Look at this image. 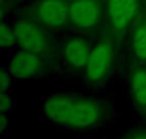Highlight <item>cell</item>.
Returning <instances> with one entry per match:
<instances>
[{
	"mask_svg": "<svg viewBox=\"0 0 146 139\" xmlns=\"http://www.w3.org/2000/svg\"><path fill=\"white\" fill-rule=\"evenodd\" d=\"M42 114L48 121L73 130H86L96 127L104 115L103 105L92 97L58 93L46 97Z\"/></svg>",
	"mask_w": 146,
	"mask_h": 139,
	"instance_id": "obj_1",
	"label": "cell"
},
{
	"mask_svg": "<svg viewBox=\"0 0 146 139\" xmlns=\"http://www.w3.org/2000/svg\"><path fill=\"white\" fill-rule=\"evenodd\" d=\"M114 60V50L110 43L99 42L91 49L85 74L88 82H100L108 75Z\"/></svg>",
	"mask_w": 146,
	"mask_h": 139,
	"instance_id": "obj_2",
	"label": "cell"
},
{
	"mask_svg": "<svg viewBox=\"0 0 146 139\" xmlns=\"http://www.w3.org/2000/svg\"><path fill=\"white\" fill-rule=\"evenodd\" d=\"M8 70L15 79H30L40 75L42 70V60L38 54L26 50H18L12 55L8 63Z\"/></svg>",
	"mask_w": 146,
	"mask_h": 139,
	"instance_id": "obj_3",
	"label": "cell"
},
{
	"mask_svg": "<svg viewBox=\"0 0 146 139\" xmlns=\"http://www.w3.org/2000/svg\"><path fill=\"white\" fill-rule=\"evenodd\" d=\"M69 19L80 30L95 27L100 19L98 0H73L69 5Z\"/></svg>",
	"mask_w": 146,
	"mask_h": 139,
	"instance_id": "obj_4",
	"label": "cell"
},
{
	"mask_svg": "<svg viewBox=\"0 0 146 139\" xmlns=\"http://www.w3.org/2000/svg\"><path fill=\"white\" fill-rule=\"evenodd\" d=\"M17 45L22 50L41 54L46 47V38L42 31L31 22H18L14 26Z\"/></svg>",
	"mask_w": 146,
	"mask_h": 139,
	"instance_id": "obj_5",
	"label": "cell"
},
{
	"mask_svg": "<svg viewBox=\"0 0 146 139\" xmlns=\"http://www.w3.org/2000/svg\"><path fill=\"white\" fill-rule=\"evenodd\" d=\"M37 15L45 26L58 28L69 18V5L66 0H42L37 7Z\"/></svg>",
	"mask_w": 146,
	"mask_h": 139,
	"instance_id": "obj_6",
	"label": "cell"
},
{
	"mask_svg": "<svg viewBox=\"0 0 146 139\" xmlns=\"http://www.w3.org/2000/svg\"><path fill=\"white\" fill-rule=\"evenodd\" d=\"M111 26L115 31H124L139 10V0H108Z\"/></svg>",
	"mask_w": 146,
	"mask_h": 139,
	"instance_id": "obj_7",
	"label": "cell"
},
{
	"mask_svg": "<svg viewBox=\"0 0 146 139\" xmlns=\"http://www.w3.org/2000/svg\"><path fill=\"white\" fill-rule=\"evenodd\" d=\"M90 52V46L82 38H71L64 46V59L73 69H85Z\"/></svg>",
	"mask_w": 146,
	"mask_h": 139,
	"instance_id": "obj_8",
	"label": "cell"
},
{
	"mask_svg": "<svg viewBox=\"0 0 146 139\" xmlns=\"http://www.w3.org/2000/svg\"><path fill=\"white\" fill-rule=\"evenodd\" d=\"M129 89L137 106L146 107V70L135 69L129 75Z\"/></svg>",
	"mask_w": 146,
	"mask_h": 139,
	"instance_id": "obj_9",
	"label": "cell"
},
{
	"mask_svg": "<svg viewBox=\"0 0 146 139\" xmlns=\"http://www.w3.org/2000/svg\"><path fill=\"white\" fill-rule=\"evenodd\" d=\"M132 49H133L135 56L139 60H146V33L144 27H139L132 37Z\"/></svg>",
	"mask_w": 146,
	"mask_h": 139,
	"instance_id": "obj_10",
	"label": "cell"
},
{
	"mask_svg": "<svg viewBox=\"0 0 146 139\" xmlns=\"http://www.w3.org/2000/svg\"><path fill=\"white\" fill-rule=\"evenodd\" d=\"M15 43H17V37H15L14 28L12 30L5 23H3L0 30V46L3 49H12Z\"/></svg>",
	"mask_w": 146,
	"mask_h": 139,
	"instance_id": "obj_11",
	"label": "cell"
},
{
	"mask_svg": "<svg viewBox=\"0 0 146 139\" xmlns=\"http://www.w3.org/2000/svg\"><path fill=\"white\" fill-rule=\"evenodd\" d=\"M12 74L8 69H1L0 71V93H9L12 87Z\"/></svg>",
	"mask_w": 146,
	"mask_h": 139,
	"instance_id": "obj_12",
	"label": "cell"
},
{
	"mask_svg": "<svg viewBox=\"0 0 146 139\" xmlns=\"http://www.w3.org/2000/svg\"><path fill=\"white\" fill-rule=\"evenodd\" d=\"M14 107V101L9 93H0V111L1 114H8Z\"/></svg>",
	"mask_w": 146,
	"mask_h": 139,
	"instance_id": "obj_13",
	"label": "cell"
},
{
	"mask_svg": "<svg viewBox=\"0 0 146 139\" xmlns=\"http://www.w3.org/2000/svg\"><path fill=\"white\" fill-rule=\"evenodd\" d=\"M8 129H9V119H8L7 114H1L0 115V133L3 135L7 134Z\"/></svg>",
	"mask_w": 146,
	"mask_h": 139,
	"instance_id": "obj_14",
	"label": "cell"
},
{
	"mask_svg": "<svg viewBox=\"0 0 146 139\" xmlns=\"http://www.w3.org/2000/svg\"><path fill=\"white\" fill-rule=\"evenodd\" d=\"M126 139H146V132L135 133V134H131L129 137H127Z\"/></svg>",
	"mask_w": 146,
	"mask_h": 139,
	"instance_id": "obj_15",
	"label": "cell"
},
{
	"mask_svg": "<svg viewBox=\"0 0 146 139\" xmlns=\"http://www.w3.org/2000/svg\"><path fill=\"white\" fill-rule=\"evenodd\" d=\"M142 27H144V30H145V33H146V22L144 23V26H142Z\"/></svg>",
	"mask_w": 146,
	"mask_h": 139,
	"instance_id": "obj_16",
	"label": "cell"
}]
</instances>
